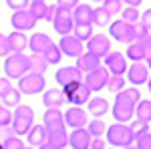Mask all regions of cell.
<instances>
[{"label": "cell", "mask_w": 151, "mask_h": 149, "mask_svg": "<svg viewBox=\"0 0 151 149\" xmlns=\"http://www.w3.org/2000/svg\"><path fill=\"white\" fill-rule=\"evenodd\" d=\"M4 73H6V79H20L26 73H30V60L26 55L22 53H10L6 57L4 63Z\"/></svg>", "instance_id": "cell-1"}, {"label": "cell", "mask_w": 151, "mask_h": 149, "mask_svg": "<svg viewBox=\"0 0 151 149\" xmlns=\"http://www.w3.org/2000/svg\"><path fill=\"white\" fill-rule=\"evenodd\" d=\"M12 129L16 135H26L28 129L35 125V111L28 105H18L16 111L12 113Z\"/></svg>", "instance_id": "cell-2"}, {"label": "cell", "mask_w": 151, "mask_h": 149, "mask_svg": "<svg viewBox=\"0 0 151 149\" xmlns=\"http://www.w3.org/2000/svg\"><path fill=\"white\" fill-rule=\"evenodd\" d=\"M105 133H107V141L111 145H115V147H127V145H131L135 141L129 125H125V123H115V125L107 127Z\"/></svg>", "instance_id": "cell-3"}, {"label": "cell", "mask_w": 151, "mask_h": 149, "mask_svg": "<svg viewBox=\"0 0 151 149\" xmlns=\"http://www.w3.org/2000/svg\"><path fill=\"white\" fill-rule=\"evenodd\" d=\"M63 93H65V101L73 103L75 107H81L91 99V91L87 89L85 83H70L67 87H63Z\"/></svg>", "instance_id": "cell-4"}, {"label": "cell", "mask_w": 151, "mask_h": 149, "mask_svg": "<svg viewBox=\"0 0 151 149\" xmlns=\"http://www.w3.org/2000/svg\"><path fill=\"white\" fill-rule=\"evenodd\" d=\"M45 77L36 75V73H26L24 77L18 79V91L20 95H36V93L45 91Z\"/></svg>", "instance_id": "cell-5"}, {"label": "cell", "mask_w": 151, "mask_h": 149, "mask_svg": "<svg viewBox=\"0 0 151 149\" xmlns=\"http://www.w3.org/2000/svg\"><path fill=\"white\" fill-rule=\"evenodd\" d=\"M109 32L117 42H127L131 45L135 40V32H133V24H127L125 20H115L109 26Z\"/></svg>", "instance_id": "cell-6"}, {"label": "cell", "mask_w": 151, "mask_h": 149, "mask_svg": "<svg viewBox=\"0 0 151 149\" xmlns=\"http://www.w3.org/2000/svg\"><path fill=\"white\" fill-rule=\"evenodd\" d=\"M107 81H109V71L99 67V69L87 73V77H85V85H87V89H89L91 93H99L101 89L107 87Z\"/></svg>", "instance_id": "cell-7"}, {"label": "cell", "mask_w": 151, "mask_h": 149, "mask_svg": "<svg viewBox=\"0 0 151 149\" xmlns=\"http://www.w3.org/2000/svg\"><path fill=\"white\" fill-rule=\"evenodd\" d=\"M87 53L95 55L97 58L105 57L107 53H111V40L105 35H93L87 40Z\"/></svg>", "instance_id": "cell-8"}, {"label": "cell", "mask_w": 151, "mask_h": 149, "mask_svg": "<svg viewBox=\"0 0 151 149\" xmlns=\"http://www.w3.org/2000/svg\"><path fill=\"white\" fill-rule=\"evenodd\" d=\"M10 22H12V26H14V30L24 32V30H32L38 20H36L35 16L28 12V8H26V10H14Z\"/></svg>", "instance_id": "cell-9"}, {"label": "cell", "mask_w": 151, "mask_h": 149, "mask_svg": "<svg viewBox=\"0 0 151 149\" xmlns=\"http://www.w3.org/2000/svg\"><path fill=\"white\" fill-rule=\"evenodd\" d=\"M52 26L58 35H70L73 32V26H75V20H73V12L70 10H63L57 6V16L52 20Z\"/></svg>", "instance_id": "cell-10"}, {"label": "cell", "mask_w": 151, "mask_h": 149, "mask_svg": "<svg viewBox=\"0 0 151 149\" xmlns=\"http://www.w3.org/2000/svg\"><path fill=\"white\" fill-rule=\"evenodd\" d=\"M57 46L60 48V53L67 55V57H75L77 58V57L83 55V42L77 38V36H73V35H65Z\"/></svg>", "instance_id": "cell-11"}, {"label": "cell", "mask_w": 151, "mask_h": 149, "mask_svg": "<svg viewBox=\"0 0 151 149\" xmlns=\"http://www.w3.org/2000/svg\"><path fill=\"white\" fill-rule=\"evenodd\" d=\"M47 143H50L55 149H65V147H67V145H69V133H67V125L47 129Z\"/></svg>", "instance_id": "cell-12"}, {"label": "cell", "mask_w": 151, "mask_h": 149, "mask_svg": "<svg viewBox=\"0 0 151 149\" xmlns=\"http://www.w3.org/2000/svg\"><path fill=\"white\" fill-rule=\"evenodd\" d=\"M105 69L111 71V75H123L127 71V60L121 53H107L105 55Z\"/></svg>", "instance_id": "cell-13"}, {"label": "cell", "mask_w": 151, "mask_h": 149, "mask_svg": "<svg viewBox=\"0 0 151 149\" xmlns=\"http://www.w3.org/2000/svg\"><path fill=\"white\" fill-rule=\"evenodd\" d=\"M55 79H57L58 85L67 87L70 83H83V73L77 69V67H63V69L57 71Z\"/></svg>", "instance_id": "cell-14"}, {"label": "cell", "mask_w": 151, "mask_h": 149, "mask_svg": "<svg viewBox=\"0 0 151 149\" xmlns=\"http://www.w3.org/2000/svg\"><path fill=\"white\" fill-rule=\"evenodd\" d=\"M149 79V69L143 63H133L131 67H127V81L131 85H143Z\"/></svg>", "instance_id": "cell-15"}, {"label": "cell", "mask_w": 151, "mask_h": 149, "mask_svg": "<svg viewBox=\"0 0 151 149\" xmlns=\"http://www.w3.org/2000/svg\"><path fill=\"white\" fill-rule=\"evenodd\" d=\"M63 119H65V125L73 127V129H81L87 123V113L83 111L81 107H73V109H69L67 113L63 115Z\"/></svg>", "instance_id": "cell-16"}, {"label": "cell", "mask_w": 151, "mask_h": 149, "mask_svg": "<svg viewBox=\"0 0 151 149\" xmlns=\"http://www.w3.org/2000/svg\"><path fill=\"white\" fill-rule=\"evenodd\" d=\"M69 145L70 149H89L91 145V133L87 129H75L69 135Z\"/></svg>", "instance_id": "cell-17"}, {"label": "cell", "mask_w": 151, "mask_h": 149, "mask_svg": "<svg viewBox=\"0 0 151 149\" xmlns=\"http://www.w3.org/2000/svg\"><path fill=\"white\" fill-rule=\"evenodd\" d=\"M42 103H45L47 109H58L63 103H67V101H65V93H63V89H48V91H45V95H42Z\"/></svg>", "instance_id": "cell-18"}, {"label": "cell", "mask_w": 151, "mask_h": 149, "mask_svg": "<svg viewBox=\"0 0 151 149\" xmlns=\"http://www.w3.org/2000/svg\"><path fill=\"white\" fill-rule=\"evenodd\" d=\"M6 40H8L10 53H24V48L28 46V36L24 35V32H18V30L10 32V35L6 36Z\"/></svg>", "instance_id": "cell-19"}, {"label": "cell", "mask_w": 151, "mask_h": 149, "mask_svg": "<svg viewBox=\"0 0 151 149\" xmlns=\"http://www.w3.org/2000/svg\"><path fill=\"white\" fill-rule=\"evenodd\" d=\"M99 67H101V60L91 53H83L81 57H77V69L81 73H91V71L99 69Z\"/></svg>", "instance_id": "cell-20"}, {"label": "cell", "mask_w": 151, "mask_h": 149, "mask_svg": "<svg viewBox=\"0 0 151 149\" xmlns=\"http://www.w3.org/2000/svg\"><path fill=\"white\" fill-rule=\"evenodd\" d=\"M75 24H93V8L89 4H77L73 12Z\"/></svg>", "instance_id": "cell-21"}, {"label": "cell", "mask_w": 151, "mask_h": 149, "mask_svg": "<svg viewBox=\"0 0 151 149\" xmlns=\"http://www.w3.org/2000/svg\"><path fill=\"white\" fill-rule=\"evenodd\" d=\"M115 101H119V103H125L129 105V107H133L135 109V105L141 101V93L137 87H131V89H123V91L117 93V99Z\"/></svg>", "instance_id": "cell-22"}, {"label": "cell", "mask_w": 151, "mask_h": 149, "mask_svg": "<svg viewBox=\"0 0 151 149\" xmlns=\"http://www.w3.org/2000/svg\"><path fill=\"white\" fill-rule=\"evenodd\" d=\"M26 137H28V143L32 147H40L47 143V129H45V125H32L28 129Z\"/></svg>", "instance_id": "cell-23"}, {"label": "cell", "mask_w": 151, "mask_h": 149, "mask_svg": "<svg viewBox=\"0 0 151 149\" xmlns=\"http://www.w3.org/2000/svg\"><path fill=\"white\" fill-rule=\"evenodd\" d=\"M133 113H135V109H133V107H129V105H125V103L115 101V105H113V117L117 119V123H127V121H133Z\"/></svg>", "instance_id": "cell-24"}, {"label": "cell", "mask_w": 151, "mask_h": 149, "mask_svg": "<svg viewBox=\"0 0 151 149\" xmlns=\"http://www.w3.org/2000/svg\"><path fill=\"white\" fill-rule=\"evenodd\" d=\"M50 42H52V40H50L48 35H45V32H35V35L28 38V46H30V50H32V53H38V55H42L45 48H47Z\"/></svg>", "instance_id": "cell-25"}, {"label": "cell", "mask_w": 151, "mask_h": 149, "mask_svg": "<svg viewBox=\"0 0 151 149\" xmlns=\"http://www.w3.org/2000/svg\"><path fill=\"white\" fill-rule=\"evenodd\" d=\"M87 105H89V113L93 117H97V119H101L109 111V101L103 99V97H93V99L87 101Z\"/></svg>", "instance_id": "cell-26"}, {"label": "cell", "mask_w": 151, "mask_h": 149, "mask_svg": "<svg viewBox=\"0 0 151 149\" xmlns=\"http://www.w3.org/2000/svg\"><path fill=\"white\" fill-rule=\"evenodd\" d=\"M60 125H65L60 109H47V113H45V129H52V127H60Z\"/></svg>", "instance_id": "cell-27"}, {"label": "cell", "mask_w": 151, "mask_h": 149, "mask_svg": "<svg viewBox=\"0 0 151 149\" xmlns=\"http://www.w3.org/2000/svg\"><path fill=\"white\" fill-rule=\"evenodd\" d=\"M127 58H131L133 63L145 60V46L141 45V42H137V40H133V42L127 46Z\"/></svg>", "instance_id": "cell-28"}, {"label": "cell", "mask_w": 151, "mask_h": 149, "mask_svg": "<svg viewBox=\"0 0 151 149\" xmlns=\"http://www.w3.org/2000/svg\"><path fill=\"white\" fill-rule=\"evenodd\" d=\"M42 58L47 60V65H58V63H60V58H63V53H60V48H58L55 42H50V45L45 48Z\"/></svg>", "instance_id": "cell-29"}, {"label": "cell", "mask_w": 151, "mask_h": 149, "mask_svg": "<svg viewBox=\"0 0 151 149\" xmlns=\"http://www.w3.org/2000/svg\"><path fill=\"white\" fill-rule=\"evenodd\" d=\"M28 60H30V73H36V75H42L48 67L47 60L42 58V55H38V53H32L28 57Z\"/></svg>", "instance_id": "cell-30"}, {"label": "cell", "mask_w": 151, "mask_h": 149, "mask_svg": "<svg viewBox=\"0 0 151 149\" xmlns=\"http://www.w3.org/2000/svg\"><path fill=\"white\" fill-rule=\"evenodd\" d=\"M135 115H137L139 121L149 123L151 121V101H139L135 105Z\"/></svg>", "instance_id": "cell-31"}, {"label": "cell", "mask_w": 151, "mask_h": 149, "mask_svg": "<svg viewBox=\"0 0 151 149\" xmlns=\"http://www.w3.org/2000/svg\"><path fill=\"white\" fill-rule=\"evenodd\" d=\"M73 36H77L79 40H89L93 36V24H75L73 26Z\"/></svg>", "instance_id": "cell-32"}, {"label": "cell", "mask_w": 151, "mask_h": 149, "mask_svg": "<svg viewBox=\"0 0 151 149\" xmlns=\"http://www.w3.org/2000/svg\"><path fill=\"white\" fill-rule=\"evenodd\" d=\"M105 89H109L111 93H119L125 89V79H123V75H109V81H107V87Z\"/></svg>", "instance_id": "cell-33"}, {"label": "cell", "mask_w": 151, "mask_h": 149, "mask_svg": "<svg viewBox=\"0 0 151 149\" xmlns=\"http://www.w3.org/2000/svg\"><path fill=\"white\" fill-rule=\"evenodd\" d=\"M109 22H111V14L105 10L103 6L93 8V24H97V26H107Z\"/></svg>", "instance_id": "cell-34"}, {"label": "cell", "mask_w": 151, "mask_h": 149, "mask_svg": "<svg viewBox=\"0 0 151 149\" xmlns=\"http://www.w3.org/2000/svg\"><path fill=\"white\" fill-rule=\"evenodd\" d=\"M2 101H4L2 107H6V109H10V107H18V105H20V91H18V89H10V91L2 97Z\"/></svg>", "instance_id": "cell-35"}, {"label": "cell", "mask_w": 151, "mask_h": 149, "mask_svg": "<svg viewBox=\"0 0 151 149\" xmlns=\"http://www.w3.org/2000/svg\"><path fill=\"white\" fill-rule=\"evenodd\" d=\"M129 129H131V133H133V139H139V137H143L145 133H149V123H143L139 119H135V121L129 125Z\"/></svg>", "instance_id": "cell-36"}, {"label": "cell", "mask_w": 151, "mask_h": 149, "mask_svg": "<svg viewBox=\"0 0 151 149\" xmlns=\"http://www.w3.org/2000/svg\"><path fill=\"white\" fill-rule=\"evenodd\" d=\"M47 6H48V4H45V2H30V4H28V12L35 16L36 20H45Z\"/></svg>", "instance_id": "cell-37"}, {"label": "cell", "mask_w": 151, "mask_h": 149, "mask_svg": "<svg viewBox=\"0 0 151 149\" xmlns=\"http://www.w3.org/2000/svg\"><path fill=\"white\" fill-rule=\"evenodd\" d=\"M87 131L91 133V137H101L105 131H107V125L103 123V119H93L89 127H87Z\"/></svg>", "instance_id": "cell-38"}, {"label": "cell", "mask_w": 151, "mask_h": 149, "mask_svg": "<svg viewBox=\"0 0 151 149\" xmlns=\"http://www.w3.org/2000/svg\"><path fill=\"white\" fill-rule=\"evenodd\" d=\"M101 6H103L111 16L123 10V2H121V0H103V4H101Z\"/></svg>", "instance_id": "cell-39"}, {"label": "cell", "mask_w": 151, "mask_h": 149, "mask_svg": "<svg viewBox=\"0 0 151 149\" xmlns=\"http://www.w3.org/2000/svg\"><path fill=\"white\" fill-rule=\"evenodd\" d=\"M123 12V20H125V22L127 24H135V22H139V10H137V8H131V6H127V8H125V10H121Z\"/></svg>", "instance_id": "cell-40"}, {"label": "cell", "mask_w": 151, "mask_h": 149, "mask_svg": "<svg viewBox=\"0 0 151 149\" xmlns=\"http://www.w3.org/2000/svg\"><path fill=\"white\" fill-rule=\"evenodd\" d=\"M24 147V143H22V139L20 137H8V139H4V143H2V149H22Z\"/></svg>", "instance_id": "cell-41"}, {"label": "cell", "mask_w": 151, "mask_h": 149, "mask_svg": "<svg viewBox=\"0 0 151 149\" xmlns=\"http://www.w3.org/2000/svg\"><path fill=\"white\" fill-rule=\"evenodd\" d=\"M12 123V113L6 109V107H0V129Z\"/></svg>", "instance_id": "cell-42"}, {"label": "cell", "mask_w": 151, "mask_h": 149, "mask_svg": "<svg viewBox=\"0 0 151 149\" xmlns=\"http://www.w3.org/2000/svg\"><path fill=\"white\" fill-rule=\"evenodd\" d=\"M6 4L12 10H26L28 8V0H6Z\"/></svg>", "instance_id": "cell-43"}, {"label": "cell", "mask_w": 151, "mask_h": 149, "mask_svg": "<svg viewBox=\"0 0 151 149\" xmlns=\"http://www.w3.org/2000/svg\"><path fill=\"white\" fill-rule=\"evenodd\" d=\"M137 143V149H151V133H145L143 137H139V139H135Z\"/></svg>", "instance_id": "cell-44"}, {"label": "cell", "mask_w": 151, "mask_h": 149, "mask_svg": "<svg viewBox=\"0 0 151 149\" xmlns=\"http://www.w3.org/2000/svg\"><path fill=\"white\" fill-rule=\"evenodd\" d=\"M133 32H135V40H141L145 35H149V30H147V28H145L141 22H135V24H133Z\"/></svg>", "instance_id": "cell-45"}, {"label": "cell", "mask_w": 151, "mask_h": 149, "mask_svg": "<svg viewBox=\"0 0 151 149\" xmlns=\"http://www.w3.org/2000/svg\"><path fill=\"white\" fill-rule=\"evenodd\" d=\"M77 4H79V0H57V6L63 10H73Z\"/></svg>", "instance_id": "cell-46"}, {"label": "cell", "mask_w": 151, "mask_h": 149, "mask_svg": "<svg viewBox=\"0 0 151 149\" xmlns=\"http://www.w3.org/2000/svg\"><path fill=\"white\" fill-rule=\"evenodd\" d=\"M12 89V85H10V79H6V77H0V99L6 95V93Z\"/></svg>", "instance_id": "cell-47"}, {"label": "cell", "mask_w": 151, "mask_h": 149, "mask_svg": "<svg viewBox=\"0 0 151 149\" xmlns=\"http://www.w3.org/2000/svg\"><path fill=\"white\" fill-rule=\"evenodd\" d=\"M10 55V48H8V40L6 36L0 32V57H8Z\"/></svg>", "instance_id": "cell-48"}, {"label": "cell", "mask_w": 151, "mask_h": 149, "mask_svg": "<svg viewBox=\"0 0 151 149\" xmlns=\"http://www.w3.org/2000/svg\"><path fill=\"white\" fill-rule=\"evenodd\" d=\"M89 149H107V143H105L103 137H91V145Z\"/></svg>", "instance_id": "cell-49"}, {"label": "cell", "mask_w": 151, "mask_h": 149, "mask_svg": "<svg viewBox=\"0 0 151 149\" xmlns=\"http://www.w3.org/2000/svg\"><path fill=\"white\" fill-rule=\"evenodd\" d=\"M139 22L143 24L147 30H151V8H149V10H145V12L139 16Z\"/></svg>", "instance_id": "cell-50"}, {"label": "cell", "mask_w": 151, "mask_h": 149, "mask_svg": "<svg viewBox=\"0 0 151 149\" xmlns=\"http://www.w3.org/2000/svg\"><path fill=\"white\" fill-rule=\"evenodd\" d=\"M0 135H2L4 139H8V137H14L16 133H14L12 125H6V127H2V129H0Z\"/></svg>", "instance_id": "cell-51"}, {"label": "cell", "mask_w": 151, "mask_h": 149, "mask_svg": "<svg viewBox=\"0 0 151 149\" xmlns=\"http://www.w3.org/2000/svg\"><path fill=\"white\" fill-rule=\"evenodd\" d=\"M55 16H57V6H47V14H45V20L52 22V20H55Z\"/></svg>", "instance_id": "cell-52"}, {"label": "cell", "mask_w": 151, "mask_h": 149, "mask_svg": "<svg viewBox=\"0 0 151 149\" xmlns=\"http://www.w3.org/2000/svg\"><path fill=\"white\" fill-rule=\"evenodd\" d=\"M121 2H125V4H129L131 8H137V6L141 4V0H121Z\"/></svg>", "instance_id": "cell-53"}, {"label": "cell", "mask_w": 151, "mask_h": 149, "mask_svg": "<svg viewBox=\"0 0 151 149\" xmlns=\"http://www.w3.org/2000/svg\"><path fill=\"white\" fill-rule=\"evenodd\" d=\"M38 149H55V147H52L50 143H45V145H40V147H38Z\"/></svg>", "instance_id": "cell-54"}, {"label": "cell", "mask_w": 151, "mask_h": 149, "mask_svg": "<svg viewBox=\"0 0 151 149\" xmlns=\"http://www.w3.org/2000/svg\"><path fill=\"white\" fill-rule=\"evenodd\" d=\"M123 149H137V145H133V143H131V145H127V147H123Z\"/></svg>", "instance_id": "cell-55"}, {"label": "cell", "mask_w": 151, "mask_h": 149, "mask_svg": "<svg viewBox=\"0 0 151 149\" xmlns=\"http://www.w3.org/2000/svg\"><path fill=\"white\" fill-rule=\"evenodd\" d=\"M147 87H149V93H151V77L147 79Z\"/></svg>", "instance_id": "cell-56"}, {"label": "cell", "mask_w": 151, "mask_h": 149, "mask_svg": "<svg viewBox=\"0 0 151 149\" xmlns=\"http://www.w3.org/2000/svg\"><path fill=\"white\" fill-rule=\"evenodd\" d=\"M32 2H45V0H32Z\"/></svg>", "instance_id": "cell-57"}, {"label": "cell", "mask_w": 151, "mask_h": 149, "mask_svg": "<svg viewBox=\"0 0 151 149\" xmlns=\"http://www.w3.org/2000/svg\"><path fill=\"white\" fill-rule=\"evenodd\" d=\"M93 2H103V0H93Z\"/></svg>", "instance_id": "cell-58"}, {"label": "cell", "mask_w": 151, "mask_h": 149, "mask_svg": "<svg viewBox=\"0 0 151 149\" xmlns=\"http://www.w3.org/2000/svg\"><path fill=\"white\" fill-rule=\"evenodd\" d=\"M22 149H32V147H22Z\"/></svg>", "instance_id": "cell-59"}, {"label": "cell", "mask_w": 151, "mask_h": 149, "mask_svg": "<svg viewBox=\"0 0 151 149\" xmlns=\"http://www.w3.org/2000/svg\"><path fill=\"white\" fill-rule=\"evenodd\" d=\"M0 107H2V101H0Z\"/></svg>", "instance_id": "cell-60"}, {"label": "cell", "mask_w": 151, "mask_h": 149, "mask_svg": "<svg viewBox=\"0 0 151 149\" xmlns=\"http://www.w3.org/2000/svg\"><path fill=\"white\" fill-rule=\"evenodd\" d=\"M0 149H2V143H0Z\"/></svg>", "instance_id": "cell-61"}, {"label": "cell", "mask_w": 151, "mask_h": 149, "mask_svg": "<svg viewBox=\"0 0 151 149\" xmlns=\"http://www.w3.org/2000/svg\"><path fill=\"white\" fill-rule=\"evenodd\" d=\"M0 137H2V135H0Z\"/></svg>", "instance_id": "cell-62"}]
</instances>
